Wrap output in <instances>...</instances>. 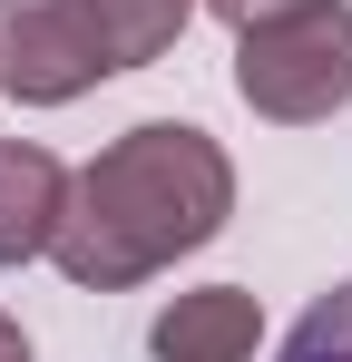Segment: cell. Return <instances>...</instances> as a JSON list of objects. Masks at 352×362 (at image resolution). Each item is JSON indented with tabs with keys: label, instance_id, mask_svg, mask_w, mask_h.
<instances>
[{
	"label": "cell",
	"instance_id": "52a82bcc",
	"mask_svg": "<svg viewBox=\"0 0 352 362\" xmlns=\"http://www.w3.org/2000/svg\"><path fill=\"white\" fill-rule=\"evenodd\" d=\"M284 362H352V284H333V294L284 333Z\"/></svg>",
	"mask_w": 352,
	"mask_h": 362
},
{
	"label": "cell",
	"instance_id": "3957f363",
	"mask_svg": "<svg viewBox=\"0 0 352 362\" xmlns=\"http://www.w3.org/2000/svg\"><path fill=\"white\" fill-rule=\"evenodd\" d=\"M108 78V49L78 0H0V88L30 108H69Z\"/></svg>",
	"mask_w": 352,
	"mask_h": 362
},
{
	"label": "cell",
	"instance_id": "ba28073f",
	"mask_svg": "<svg viewBox=\"0 0 352 362\" xmlns=\"http://www.w3.org/2000/svg\"><path fill=\"white\" fill-rule=\"evenodd\" d=\"M225 30H264V20H293V10H313V0H206Z\"/></svg>",
	"mask_w": 352,
	"mask_h": 362
},
{
	"label": "cell",
	"instance_id": "5b68a950",
	"mask_svg": "<svg viewBox=\"0 0 352 362\" xmlns=\"http://www.w3.org/2000/svg\"><path fill=\"white\" fill-rule=\"evenodd\" d=\"M59 206H69V167L30 137H0V264H30L49 255Z\"/></svg>",
	"mask_w": 352,
	"mask_h": 362
},
{
	"label": "cell",
	"instance_id": "6da1fadb",
	"mask_svg": "<svg viewBox=\"0 0 352 362\" xmlns=\"http://www.w3.org/2000/svg\"><path fill=\"white\" fill-rule=\"evenodd\" d=\"M235 216V167L206 127L186 118H147L108 137L78 177H69V206H59V274L78 294H127L147 274H167L176 255L216 245Z\"/></svg>",
	"mask_w": 352,
	"mask_h": 362
},
{
	"label": "cell",
	"instance_id": "7a4b0ae2",
	"mask_svg": "<svg viewBox=\"0 0 352 362\" xmlns=\"http://www.w3.org/2000/svg\"><path fill=\"white\" fill-rule=\"evenodd\" d=\"M235 98L274 127H313L352 108V0H313L293 20L235 30Z\"/></svg>",
	"mask_w": 352,
	"mask_h": 362
},
{
	"label": "cell",
	"instance_id": "8992f818",
	"mask_svg": "<svg viewBox=\"0 0 352 362\" xmlns=\"http://www.w3.org/2000/svg\"><path fill=\"white\" fill-rule=\"evenodd\" d=\"M78 10H88V30H98L108 69L167 59L176 40H186V20H196V0H78Z\"/></svg>",
	"mask_w": 352,
	"mask_h": 362
},
{
	"label": "cell",
	"instance_id": "9c48e42d",
	"mask_svg": "<svg viewBox=\"0 0 352 362\" xmlns=\"http://www.w3.org/2000/svg\"><path fill=\"white\" fill-rule=\"evenodd\" d=\"M0 362H30V333H20L10 313H0Z\"/></svg>",
	"mask_w": 352,
	"mask_h": 362
},
{
	"label": "cell",
	"instance_id": "277c9868",
	"mask_svg": "<svg viewBox=\"0 0 352 362\" xmlns=\"http://www.w3.org/2000/svg\"><path fill=\"white\" fill-rule=\"evenodd\" d=\"M157 362H254L264 343V303L245 294V284H196V294H176L157 313Z\"/></svg>",
	"mask_w": 352,
	"mask_h": 362
}]
</instances>
